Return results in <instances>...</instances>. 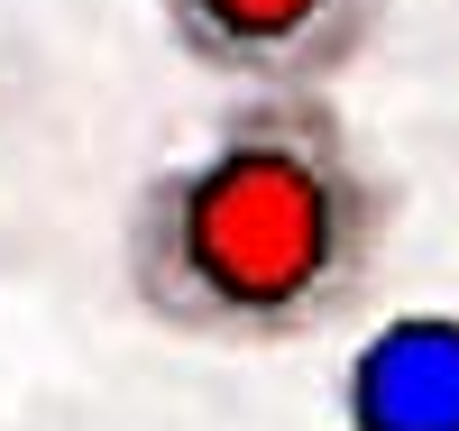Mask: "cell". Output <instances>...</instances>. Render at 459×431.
<instances>
[{"label": "cell", "mask_w": 459, "mask_h": 431, "mask_svg": "<svg viewBox=\"0 0 459 431\" xmlns=\"http://www.w3.org/2000/svg\"><path fill=\"white\" fill-rule=\"evenodd\" d=\"M166 47L221 92H331L386 28V0H147Z\"/></svg>", "instance_id": "7a4b0ae2"}, {"label": "cell", "mask_w": 459, "mask_h": 431, "mask_svg": "<svg viewBox=\"0 0 459 431\" xmlns=\"http://www.w3.org/2000/svg\"><path fill=\"white\" fill-rule=\"evenodd\" d=\"M395 220V166L331 92H230L184 156L138 175L120 294L194 349H303L368 312Z\"/></svg>", "instance_id": "6da1fadb"}, {"label": "cell", "mask_w": 459, "mask_h": 431, "mask_svg": "<svg viewBox=\"0 0 459 431\" xmlns=\"http://www.w3.org/2000/svg\"><path fill=\"white\" fill-rule=\"evenodd\" d=\"M350 431H459V322L450 312H395L359 340L340 376Z\"/></svg>", "instance_id": "3957f363"}]
</instances>
